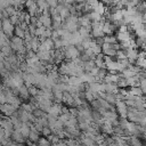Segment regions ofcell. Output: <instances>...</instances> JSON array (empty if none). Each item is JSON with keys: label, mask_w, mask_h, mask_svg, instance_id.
Returning <instances> with one entry per match:
<instances>
[{"label": "cell", "mask_w": 146, "mask_h": 146, "mask_svg": "<svg viewBox=\"0 0 146 146\" xmlns=\"http://www.w3.org/2000/svg\"><path fill=\"white\" fill-rule=\"evenodd\" d=\"M63 49H64L65 59H67V60H73V59H75L76 57H79L80 54H81L74 44H68L67 47H65V48H63Z\"/></svg>", "instance_id": "obj_1"}, {"label": "cell", "mask_w": 146, "mask_h": 146, "mask_svg": "<svg viewBox=\"0 0 146 146\" xmlns=\"http://www.w3.org/2000/svg\"><path fill=\"white\" fill-rule=\"evenodd\" d=\"M1 29H2V32H3L8 38H11L13 34H14L15 25L9 21V18H3V19H2V24H1Z\"/></svg>", "instance_id": "obj_2"}, {"label": "cell", "mask_w": 146, "mask_h": 146, "mask_svg": "<svg viewBox=\"0 0 146 146\" xmlns=\"http://www.w3.org/2000/svg\"><path fill=\"white\" fill-rule=\"evenodd\" d=\"M115 108L120 117H127L128 116V106L123 99H116L115 102Z\"/></svg>", "instance_id": "obj_3"}, {"label": "cell", "mask_w": 146, "mask_h": 146, "mask_svg": "<svg viewBox=\"0 0 146 146\" xmlns=\"http://www.w3.org/2000/svg\"><path fill=\"white\" fill-rule=\"evenodd\" d=\"M15 111H17V110L9 103L0 104V113H2L5 116H11Z\"/></svg>", "instance_id": "obj_4"}, {"label": "cell", "mask_w": 146, "mask_h": 146, "mask_svg": "<svg viewBox=\"0 0 146 146\" xmlns=\"http://www.w3.org/2000/svg\"><path fill=\"white\" fill-rule=\"evenodd\" d=\"M116 30H117V27H116L113 23H111V22H108V21H105V22H104V24H103V32H104L105 35L113 34V32L116 31Z\"/></svg>", "instance_id": "obj_5"}, {"label": "cell", "mask_w": 146, "mask_h": 146, "mask_svg": "<svg viewBox=\"0 0 146 146\" xmlns=\"http://www.w3.org/2000/svg\"><path fill=\"white\" fill-rule=\"evenodd\" d=\"M10 138H11L16 144H25V140H26V138L23 137V135L21 133V131H19L18 129H14V131L11 132Z\"/></svg>", "instance_id": "obj_6"}, {"label": "cell", "mask_w": 146, "mask_h": 146, "mask_svg": "<svg viewBox=\"0 0 146 146\" xmlns=\"http://www.w3.org/2000/svg\"><path fill=\"white\" fill-rule=\"evenodd\" d=\"M125 52H127V58L129 59V62L131 64H135L136 60H137V58H138V49H136V48H129V49L125 50Z\"/></svg>", "instance_id": "obj_7"}, {"label": "cell", "mask_w": 146, "mask_h": 146, "mask_svg": "<svg viewBox=\"0 0 146 146\" xmlns=\"http://www.w3.org/2000/svg\"><path fill=\"white\" fill-rule=\"evenodd\" d=\"M133 34V32H119L115 34V38L117 40V42H122V41H127V40H130L131 39V35Z\"/></svg>", "instance_id": "obj_8"}, {"label": "cell", "mask_w": 146, "mask_h": 146, "mask_svg": "<svg viewBox=\"0 0 146 146\" xmlns=\"http://www.w3.org/2000/svg\"><path fill=\"white\" fill-rule=\"evenodd\" d=\"M92 10H94V11H96L97 14H99V15L104 16V14H105V11H106V6H105L102 1H98L95 6H92Z\"/></svg>", "instance_id": "obj_9"}, {"label": "cell", "mask_w": 146, "mask_h": 146, "mask_svg": "<svg viewBox=\"0 0 146 146\" xmlns=\"http://www.w3.org/2000/svg\"><path fill=\"white\" fill-rule=\"evenodd\" d=\"M18 96L22 98V99H29L31 96H30V92H29V89L25 84H23L22 87L18 88Z\"/></svg>", "instance_id": "obj_10"}, {"label": "cell", "mask_w": 146, "mask_h": 146, "mask_svg": "<svg viewBox=\"0 0 146 146\" xmlns=\"http://www.w3.org/2000/svg\"><path fill=\"white\" fill-rule=\"evenodd\" d=\"M105 92L117 94L119 92V87L116 86V83H105Z\"/></svg>", "instance_id": "obj_11"}, {"label": "cell", "mask_w": 146, "mask_h": 146, "mask_svg": "<svg viewBox=\"0 0 146 146\" xmlns=\"http://www.w3.org/2000/svg\"><path fill=\"white\" fill-rule=\"evenodd\" d=\"M40 39H39V36H36V35H34L33 38H32V40L30 41V43H31V49L33 50V51H38V49H39V46H40Z\"/></svg>", "instance_id": "obj_12"}, {"label": "cell", "mask_w": 146, "mask_h": 146, "mask_svg": "<svg viewBox=\"0 0 146 146\" xmlns=\"http://www.w3.org/2000/svg\"><path fill=\"white\" fill-rule=\"evenodd\" d=\"M129 94L135 95V96H144V92L141 90V88L139 86H133V87H129Z\"/></svg>", "instance_id": "obj_13"}, {"label": "cell", "mask_w": 146, "mask_h": 146, "mask_svg": "<svg viewBox=\"0 0 146 146\" xmlns=\"http://www.w3.org/2000/svg\"><path fill=\"white\" fill-rule=\"evenodd\" d=\"M127 84L128 87H133V86H139V78L138 75H133L130 78H127Z\"/></svg>", "instance_id": "obj_14"}, {"label": "cell", "mask_w": 146, "mask_h": 146, "mask_svg": "<svg viewBox=\"0 0 146 146\" xmlns=\"http://www.w3.org/2000/svg\"><path fill=\"white\" fill-rule=\"evenodd\" d=\"M35 3L39 8L40 11H43V10H47L49 9V5L47 2V0H35Z\"/></svg>", "instance_id": "obj_15"}, {"label": "cell", "mask_w": 146, "mask_h": 146, "mask_svg": "<svg viewBox=\"0 0 146 146\" xmlns=\"http://www.w3.org/2000/svg\"><path fill=\"white\" fill-rule=\"evenodd\" d=\"M31 141H33L34 144H36V141H38V139L40 138V136H39V131H36V130H34V129H31V131H30V135H29V137H27Z\"/></svg>", "instance_id": "obj_16"}, {"label": "cell", "mask_w": 146, "mask_h": 146, "mask_svg": "<svg viewBox=\"0 0 146 146\" xmlns=\"http://www.w3.org/2000/svg\"><path fill=\"white\" fill-rule=\"evenodd\" d=\"M14 33H15V35H17V36H19V38H22V39H24V36H25V30H24L19 24H18V25H15Z\"/></svg>", "instance_id": "obj_17"}, {"label": "cell", "mask_w": 146, "mask_h": 146, "mask_svg": "<svg viewBox=\"0 0 146 146\" xmlns=\"http://www.w3.org/2000/svg\"><path fill=\"white\" fill-rule=\"evenodd\" d=\"M104 99H106L110 104L114 105L115 102H116V97H115V94H112V92H105V97Z\"/></svg>", "instance_id": "obj_18"}, {"label": "cell", "mask_w": 146, "mask_h": 146, "mask_svg": "<svg viewBox=\"0 0 146 146\" xmlns=\"http://www.w3.org/2000/svg\"><path fill=\"white\" fill-rule=\"evenodd\" d=\"M96 65H95V60H92V59H90V60H87V62H84V65H83V70L86 71V72H90L94 67H95Z\"/></svg>", "instance_id": "obj_19"}, {"label": "cell", "mask_w": 146, "mask_h": 146, "mask_svg": "<svg viewBox=\"0 0 146 146\" xmlns=\"http://www.w3.org/2000/svg\"><path fill=\"white\" fill-rule=\"evenodd\" d=\"M116 86L119 88H128V84H127V79L123 78V76H120L117 82H116Z\"/></svg>", "instance_id": "obj_20"}, {"label": "cell", "mask_w": 146, "mask_h": 146, "mask_svg": "<svg viewBox=\"0 0 146 146\" xmlns=\"http://www.w3.org/2000/svg\"><path fill=\"white\" fill-rule=\"evenodd\" d=\"M129 144H131V145H141L143 143H141V140L139 139V137H137V136H130V139H129V141H128Z\"/></svg>", "instance_id": "obj_21"}, {"label": "cell", "mask_w": 146, "mask_h": 146, "mask_svg": "<svg viewBox=\"0 0 146 146\" xmlns=\"http://www.w3.org/2000/svg\"><path fill=\"white\" fill-rule=\"evenodd\" d=\"M104 55H107V56H110V57H115V54H116V50L115 49H113V48H107V49H105V50H103L102 51Z\"/></svg>", "instance_id": "obj_22"}, {"label": "cell", "mask_w": 146, "mask_h": 146, "mask_svg": "<svg viewBox=\"0 0 146 146\" xmlns=\"http://www.w3.org/2000/svg\"><path fill=\"white\" fill-rule=\"evenodd\" d=\"M94 60H95V65L97 67H99V68H106V64H105V62H104L103 58H95Z\"/></svg>", "instance_id": "obj_23"}, {"label": "cell", "mask_w": 146, "mask_h": 146, "mask_svg": "<svg viewBox=\"0 0 146 146\" xmlns=\"http://www.w3.org/2000/svg\"><path fill=\"white\" fill-rule=\"evenodd\" d=\"M104 42H108V43H115V42H117V40H116L115 35L110 34V35H104Z\"/></svg>", "instance_id": "obj_24"}, {"label": "cell", "mask_w": 146, "mask_h": 146, "mask_svg": "<svg viewBox=\"0 0 146 146\" xmlns=\"http://www.w3.org/2000/svg\"><path fill=\"white\" fill-rule=\"evenodd\" d=\"M36 144L38 145H51V143H50V140L47 138V137H40L39 139H38V141H36Z\"/></svg>", "instance_id": "obj_25"}, {"label": "cell", "mask_w": 146, "mask_h": 146, "mask_svg": "<svg viewBox=\"0 0 146 146\" xmlns=\"http://www.w3.org/2000/svg\"><path fill=\"white\" fill-rule=\"evenodd\" d=\"M9 21H10L14 25H18V24H19V19H18V15H17V14L10 15V16H9Z\"/></svg>", "instance_id": "obj_26"}, {"label": "cell", "mask_w": 146, "mask_h": 146, "mask_svg": "<svg viewBox=\"0 0 146 146\" xmlns=\"http://www.w3.org/2000/svg\"><path fill=\"white\" fill-rule=\"evenodd\" d=\"M139 87L141 88L144 95H146V78H143V79H139Z\"/></svg>", "instance_id": "obj_27"}, {"label": "cell", "mask_w": 146, "mask_h": 146, "mask_svg": "<svg viewBox=\"0 0 146 146\" xmlns=\"http://www.w3.org/2000/svg\"><path fill=\"white\" fill-rule=\"evenodd\" d=\"M41 133H42V136L47 137V136H49V135L51 133V130H50V128L47 125V127H43V128H42V130H41Z\"/></svg>", "instance_id": "obj_28"}, {"label": "cell", "mask_w": 146, "mask_h": 146, "mask_svg": "<svg viewBox=\"0 0 146 146\" xmlns=\"http://www.w3.org/2000/svg\"><path fill=\"white\" fill-rule=\"evenodd\" d=\"M47 2L49 5V7H56L58 5V1L57 0H47Z\"/></svg>", "instance_id": "obj_29"}, {"label": "cell", "mask_w": 146, "mask_h": 146, "mask_svg": "<svg viewBox=\"0 0 146 146\" xmlns=\"http://www.w3.org/2000/svg\"><path fill=\"white\" fill-rule=\"evenodd\" d=\"M95 41H96V43H98V44H103L104 43V36H98V38H95Z\"/></svg>", "instance_id": "obj_30"}, {"label": "cell", "mask_w": 146, "mask_h": 146, "mask_svg": "<svg viewBox=\"0 0 146 146\" xmlns=\"http://www.w3.org/2000/svg\"><path fill=\"white\" fill-rule=\"evenodd\" d=\"M98 1H99V0H86V2H87L88 5H90V6H91V9H92V6H95Z\"/></svg>", "instance_id": "obj_31"}, {"label": "cell", "mask_w": 146, "mask_h": 146, "mask_svg": "<svg viewBox=\"0 0 146 146\" xmlns=\"http://www.w3.org/2000/svg\"><path fill=\"white\" fill-rule=\"evenodd\" d=\"M74 2H75V0H65L64 3H67V5H74Z\"/></svg>", "instance_id": "obj_32"}, {"label": "cell", "mask_w": 146, "mask_h": 146, "mask_svg": "<svg viewBox=\"0 0 146 146\" xmlns=\"http://www.w3.org/2000/svg\"><path fill=\"white\" fill-rule=\"evenodd\" d=\"M75 2H80L81 3V2H86V0H75Z\"/></svg>", "instance_id": "obj_33"}, {"label": "cell", "mask_w": 146, "mask_h": 146, "mask_svg": "<svg viewBox=\"0 0 146 146\" xmlns=\"http://www.w3.org/2000/svg\"><path fill=\"white\" fill-rule=\"evenodd\" d=\"M58 1V3H64L65 2V0H57Z\"/></svg>", "instance_id": "obj_34"}, {"label": "cell", "mask_w": 146, "mask_h": 146, "mask_svg": "<svg viewBox=\"0 0 146 146\" xmlns=\"http://www.w3.org/2000/svg\"><path fill=\"white\" fill-rule=\"evenodd\" d=\"M1 24H2V19L0 18V27H1Z\"/></svg>", "instance_id": "obj_35"}, {"label": "cell", "mask_w": 146, "mask_h": 146, "mask_svg": "<svg viewBox=\"0 0 146 146\" xmlns=\"http://www.w3.org/2000/svg\"><path fill=\"white\" fill-rule=\"evenodd\" d=\"M1 47H2V44H1V43H0V50H1Z\"/></svg>", "instance_id": "obj_36"}, {"label": "cell", "mask_w": 146, "mask_h": 146, "mask_svg": "<svg viewBox=\"0 0 146 146\" xmlns=\"http://www.w3.org/2000/svg\"><path fill=\"white\" fill-rule=\"evenodd\" d=\"M144 24H146V21H145V23H144Z\"/></svg>", "instance_id": "obj_37"}]
</instances>
